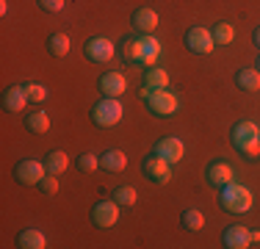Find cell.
Here are the masks:
<instances>
[{
	"instance_id": "cell-10",
	"label": "cell",
	"mask_w": 260,
	"mask_h": 249,
	"mask_svg": "<svg viewBox=\"0 0 260 249\" xmlns=\"http://www.w3.org/2000/svg\"><path fill=\"white\" fill-rule=\"evenodd\" d=\"M152 152L160 155L164 161H169L172 166L175 164H180L183 161V155H185V144L180 139H175V136H166V139H160L155 147H152Z\"/></svg>"
},
{
	"instance_id": "cell-14",
	"label": "cell",
	"mask_w": 260,
	"mask_h": 249,
	"mask_svg": "<svg viewBox=\"0 0 260 249\" xmlns=\"http://www.w3.org/2000/svg\"><path fill=\"white\" fill-rule=\"evenodd\" d=\"M158 55H160V42H158L152 34L141 36V39H139V64H144V67H155Z\"/></svg>"
},
{
	"instance_id": "cell-13",
	"label": "cell",
	"mask_w": 260,
	"mask_h": 249,
	"mask_svg": "<svg viewBox=\"0 0 260 249\" xmlns=\"http://www.w3.org/2000/svg\"><path fill=\"white\" fill-rule=\"evenodd\" d=\"M221 244H224L227 249H246V246L252 244V230L241 227V224H233V227L224 230Z\"/></svg>"
},
{
	"instance_id": "cell-12",
	"label": "cell",
	"mask_w": 260,
	"mask_h": 249,
	"mask_svg": "<svg viewBox=\"0 0 260 249\" xmlns=\"http://www.w3.org/2000/svg\"><path fill=\"white\" fill-rule=\"evenodd\" d=\"M208 183L213 185V189H224L227 183H233V166L224 164V161H213V164H208V172H205Z\"/></svg>"
},
{
	"instance_id": "cell-9",
	"label": "cell",
	"mask_w": 260,
	"mask_h": 249,
	"mask_svg": "<svg viewBox=\"0 0 260 249\" xmlns=\"http://www.w3.org/2000/svg\"><path fill=\"white\" fill-rule=\"evenodd\" d=\"M185 47L191 50V53H200V55H205L210 53V50L216 47V42H213V34H210L208 28H188L185 30Z\"/></svg>"
},
{
	"instance_id": "cell-25",
	"label": "cell",
	"mask_w": 260,
	"mask_h": 249,
	"mask_svg": "<svg viewBox=\"0 0 260 249\" xmlns=\"http://www.w3.org/2000/svg\"><path fill=\"white\" fill-rule=\"evenodd\" d=\"M210 34H213V42H216V45H230V42L235 39V28H233L230 22H216Z\"/></svg>"
},
{
	"instance_id": "cell-17",
	"label": "cell",
	"mask_w": 260,
	"mask_h": 249,
	"mask_svg": "<svg viewBox=\"0 0 260 249\" xmlns=\"http://www.w3.org/2000/svg\"><path fill=\"white\" fill-rule=\"evenodd\" d=\"M17 246H20V249H45L47 246V238H45V233H42V230L28 227V230H22V233L17 235Z\"/></svg>"
},
{
	"instance_id": "cell-3",
	"label": "cell",
	"mask_w": 260,
	"mask_h": 249,
	"mask_svg": "<svg viewBox=\"0 0 260 249\" xmlns=\"http://www.w3.org/2000/svg\"><path fill=\"white\" fill-rule=\"evenodd\" d=\"M219 202H221V208L227 210V213H246V210L252 208V191L246 189V185H241V183H227L224 189H221V194H219Z\"/></svg>"
},
{
	"instance_id": "cell-6",
	"label": "cell",
	"mask_w": 260,
	"mask_h": 249,
	"mask_svg": "<svg viewBox=\"0 0 260 249\" xmlns=\"http://www.w3.org/2000/svg\"><path fill=\"white\" fill-rule=\"evenodd\" d=\"M45 174H47L45 161H36V158H22L20 164L14 166V177H17V183H22V185H39Z\"/></svg>"
},
{
	"instance_id": "cell-31",
	"label": "cell",
	"mask_w": 260,
	"mask_h": 249,
	"mask_svg": "<svg viewBox=\"0 0 260 249\" xmlns=\"http://www.w3.org/2000/svg\"><path fill=\"white\" fill-rule=\"evenodd\" d=\"M39 6H42L45 11H50V14H55V11L64 9V0H39Z\"/></svg>"
},
{
	"instance_id": "cell-26",
	"label": "cell",
	"mask_w": 260,
	"mask_h": 249,
	"mask_svg": "<svg viewBox=\"0 0 260 249\" xmlns=\"http://www.w3.org/2000/svg\"><path fill=\"white\" fill-rule=\"evenodd\" d=\"M116 199L119 205H125V208H130V205L139 202V191L133 189V185H119V189H114V194H111Z\"/></svg>"
},
{
	"instance_id": "cell-24",
	"label": "cell",
	"mask_w": 260,
	"mask_h": 249,
	"mask_svg": "<svg viewBox=\"0 0 260 249\" xmlns=\"http://www.w3.org/2000/svg\"><path fill=\"white\" fill-rule=\"evenodd\" d=\"M180 222H183V227H185V230L197 233V230L205 227V213H202V210H197V208H188V210H183Z\"/></svg>"
},
{
	"instance_id": "cell-34",
	"label": "cell",
	"mask_w": 260,
	"mask_h": 249,
	"mask_svg": "<svg viewBox=\"0 0 260 249\" xmlns=\"http://www.w3.org/2000/svg\"><path fill=\"white\" fill-rule=\"evenodd\" d=\"M257 67H260V58H257Z\"/></svg>"
},
{
	"instance_id": "cell-5",
	"label": "cell",
	"mask_w": 260,
	"mask_h": 249,
	"mask_svg": "<svg viewBox=\"0 0 260 249\" xmlns=\"http://www.w3.org/2000/svg\"><path fill=\"white\" fill-rule=\"evenodd\" d=\"M141 172H144V177L152 180L155 185H166V183H169V177H172V164H169V161H164L160 155L150 152L144 161H141Z\"/></svg>"
},
{
	"instance_id": "cell-22",
	"label": "cell",
	"mask_w": 260,
	"mask_h": 249,
	"mask_svg": "<svg viewBox=\"0 0 260 249\" xmlns=\"http://www.w3.org/2000/svg\"><path fill=\"white\" fill-rule=\"evenodd\" d=\"M45 166H47V172H50V174H64L67 166H70V158H67L64 149H53V152H47Z\"/></svg>"
},
{
	"instance_id": "cell-11",
	"label": "cell",
	"mask_w": 260,
	"mask_h": 249,
	"mask_svg": "<svg viewBox=\"0 0 260 249\" xmlns=\"http://www.w3.org/2000/svg\"><path fill=\"white\" fill-rule=\"evenodd\" d=\"M97 86H100L103 97H122V95H125V89H127L125 75H122V72H105V75H100Z\"/></svg>"
},
{
	"instance_id": "cell-21",
	"label": "cell",
	"mask_w": 260,
	"mask_h": 249,
	"mask_svg": "<svg viewBox=\"0 0 260 249\" xmlns=\"http://www.w3.org/2000/svg\"><path fill=\"white\" fill-rule=\"evenodd\" d=\"M70 36L61 34V30H55V34L47 36V50H50V55H55V58H64L67 53H70Z\"/></svg>"
},
{
	"instance_id": "cell-27",
	"label": "cell",
	"mask_w": 260,
	"mask_h": 249,
	"mask_svg": "<svg viewBox=\"0 0 260 249\" xmlns=\"http://www.w3.org/2000/svg\"><path fill=\"white\" fill-rule=\"evenodd\" d=\"M25 95L30 103H42V100H47V86L42 83H25Z\"/></svg>"
},
{
	"instance_id": "cell-18",
	"label": "cell",
	"mask_w": 260,
	"mask_h": 249,
	"mask_svg": "<svg viewBox=\"0 0 260 249\" xmlns=\"http://www.w3.org/2000/svg\"><path fill=\"white\" fill-rule=\"evenodd\" d=\"M235 83H238V89H244V91H257L260 89V70H255V67L238 70L235 72Z\"/></svg>"
},
{
	"instance_id": "cell-15",
	"label": "cell",
	"mask_w": 260,
	"mask_h": 249,
	"mask_svg": "<svg viewBox=\"0 0 260 249\" xmlns=\"http://www.w3.org/2000/svg\"><path fill=\"white\" fill-rule=\"evenodd\" d=\"M133 25H136V30H141V34H152V30L158 28V11L150 9V6L136 9L133 11Z\"/></svg>"
},
{
	"instance_id": "cell-8",
	"label": "cell",
	"mask_w": 260,
	"mask_h": 249,
	"mask_svg": "<svg viewBox=\"0 0 260 249\" xmlns=\"http://www.w3.org/2000/svg\"><path fill=\"white\" fill-rule=\"evenodd\" d=\"M86 50V58L89 61H94V64H108L111 58H114V42L111 39H105V36H91L89 42L83 45Z\"/></svg>"
},
{
	"instance_id": "cell-7",
	"label": "cell",
	"mask_w": 260,
	"mask_h": 249,
	"mask_svg": "<svg viewBox=\"0 0 260 249\" xmlns=\"http://www.w3.org/2000/svg\"><path fill=\"white\" fill-rule=\"evenodd\" d=\"M91 222H94V227H114L116 222H119V202H116L114 197L111 199H100V202L91 208Z\"/></svg>"
},
{
	"instance_id": "cell-19",
	"label": "cell",
	"mask_w": 260,
	"mask_h": 249,
	"mask_svg": "<svg viewBox=\"0 0 260 249\" xmlns=\"http://www.w3.org/2000/svg\"><path fill=\"white\" fill-rule=\"evenodd\" d=\"M144 89H169V72L160 67H147L144 70Z\"/></svg>"
},
{
	"instance_id": "cell-20",
	"label": "cell",
	"mask_w": 260,
	"mask_h": 249,
	"mask_svg": "<svg viewBox=\"0 0 260 249\" xmlns=\"http://www.w3.org/2000/svg\"><path fill=\"white\" fill-rule=\"evenodd\" d=\"M100 166L105 172H122L127 166V155L122 149H105V155L100 158Z\"/></svg>"
},
{
	"instance_id": "cell-23",
	"label": "cell",
	"mask_w": 260,
	"mask_h": 249,
	"mask_svg": "<svg viewBox=\"0 0 260 249\" xmlns=\"http://www.w3.org/2000/svg\"><path fill=\"white\" fill-rule=\"evenodd\" d=\"M25 128L30 133H47V130H50V116H47L45 111H30L25 116Z\"/></svg>"
},
{
	"instance_id": "cell-16",
	"label": "cell",
	"mask_w": 260,
	"mask_h": 249,
	"mask_svg": "<svg viewBox=\"0 0 260 249\" xmlns=\"http://www.w3.org/2000/svg\"><path fill=\"white\" fill-rule=\"evenodd\" d=\"M30 103L28 95H25V86H9L3 95V108L9 111V114H17V111H22L25 105Z\"/></svg>"
},
{
	"instance_id": "cell-29",
	"label": "cell",
	"mask_w": 260,
	"mask_h": 249,
	"mask_svg": "<svg viewBox=\"0 0 260 249\" xmlns=\"http://www.w3.org/2000/svg\"><path fill=\"white\" fill-rule=\"evenodd\" d=\"M78 166H80L83 172H97V169H100V158H97L94 152H83V155L78 158Z\"/></svg>"
},
{
	"instance_id": "cell-28",
	"label": "cell",
	"mask_w": 260,
	"mask_h": 249,
	"mask_svg": "<svg viewBox=\"0 0 260 249\" xmlns=\"http://www.w3.org/2000/svg\"><path fill=\"white\" fill-rule=\"evenodd\" d=\"M122 55H125V61H130V64H139V39H125Z\"/></svg>"
},
{
	"instance_id": "cell-33",
	"label": "cell",
	"mask_w": 260,
	"mask_h": 249,
	"mask_svg": "<svg viewBox=\"0 0 260 249\" xmlns=\"http://www.w3.org/2000/svg\"><path fill=\"white\" fill-rule=\"evenodd\" d=\"M255 241H260V230H252V244H255Z\"/></svg>"
},
{
	"instance_id": "cell-32",
	"label": "cell",
	"mask_w": 260,
	"mask_h": 249,
	"mask_svg": "<svg viewBox=\"0 0 260 249\" xmlns=\"http://www.w3.org/2000/svg\"><path fill=\"white\" fill-rule=\"evenodd\" d=\"M252 39H255V45H257V50H260V28H255V34H252Z\"/></svg>"
},
{
	"instance_id": "cell-1",
	"label": "cell",
	"mask_w": 260,
	"mask_h": 249,
	"mask_svg": "<svg viewBox=\"0 0 260 249\" xmlns=\"http://www.w3.org/2000/svg\"><path fill=\"white\" fill-rule=\"evenodd\" d=\"M233 147L238 149L241 155H246L249 161L260 158V128L249 119H241L238 124H233V133H230Z\"/></svg>"
},
{
	"instance_id": "cell-2",
	"label": "cell",
	"mask_w": 260,
	"mask_h": 249,
	"mask_svg": "<svg viewBox=\"0 0 260 249\" xmlns=\"http://www.w3.org/2000/svg\"><path fill=\"white\" fill-rule=\"evenodd\" d=\"M141 100L147 103V111H150L152 116H160V119L175 116L177 108H180V100H177V95L169 89H144L141 91Z\"/></svg>"
},
{
	"instance_id": "cell-30",
	"label": "cell",
	"mask_w": 260,
	"mask_h": 249,
	"mask_svg": "<svg viewBox=\"0 0 260 249\" xmlns=\"http://www.w3.org/2000/svg\"><path fill=\"white\" fill-rule=\"evenodd\" d=\"M39 189H42V191H45V194H47V197H53V194H55V191H58V174H50V172H47V174H45V177H42V183H39Z\"/></svg>"
},
{
	"instance_id": "cell-4",
	"label": "cell",
	"mask_w": 260,
	"mask_h": 249,
	"mask_svg": "<svg viewBox=\"0 0 260 249\" xmlns=\"http://www.w3.org/2000/svg\"><path fill=\"white\" fill-rule=\"evenodd\" d=\"M122 114H125V108H122L119 97H103L91 108V122L97 128H114V124L122 122Z\"/></svg>"
}]
</instances>
